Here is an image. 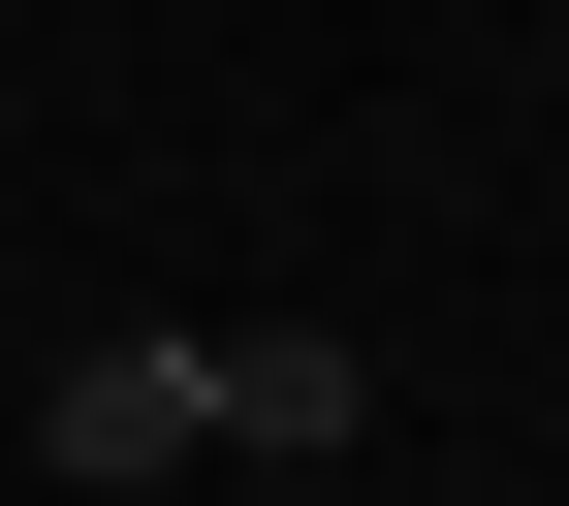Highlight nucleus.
I'll return each mask as SVG.
<instances>
[{"mask_svg": "<svg viewBox=\"0 0 569 506\" xmlns=\"http://www.w3.org/2000/svg\"><path fill=\"white\" fill-rule=\"evenodd\" d=\"M222 444V348H96V380H63V475H190Z\"/></svg>", "mask_w": 569, "mask_h": 506, "instance_id": "1", "label": "nucleus"}, {"mask_svg": "<svg viewBox=\"0 0 569 506\" xmlns=\"http://www.w3.org/2000/svg\"><path fill=\"white\" fill-rule=\"evenodd\" d=\"M348 411H380V380H348L317 317H253V348H222V444H348Z\"/></svg>", "mask_w": 569, "mask_h": 506, "instance_id": "2", "label": "nucleus"}, {"mask_svg": "<svg viewBox=\"0 0 569 506\" xmlns=\"http://www.w3.org/2000/svg\"><path fill=\"white\" fill-rule=\"evenodd\" d=\"M443 506H475V475H443Z\"/></svg>", "mask_w": 569, "mask_h": 506, "instance_id": "3", "label": "nucleus"}]
</instances>
